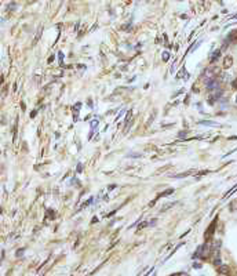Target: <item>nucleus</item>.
Wrapping results in <instances>:
<instances>
[{
	"label": "nucleus",
	"instance_id": "nucleus-1",
	"mask_svg": "<svg viewBox=\"0 0 237 276\" xmlns=\"http://www.w3.org/2000/svg\"><path fill=\"white\" fill-rule=\"evenodd\" d=\"M200 124H204V126H212V127H216V126H219L218 123L210 122V120H204V122H200Z\"/></svg>",
	"mask_w": 237,
	"mask_h": 276
},
{
	"label": "nucleus",
	"instance_id": "nucleus-2",
	"mask_svg": "<svg viewBox=\"0 0 237 276\" xmlns=\"http://www.w3.org/2000/svg\"><path fill=\"white\" fill-rule=\"evenodd\" d=\"M190 174H193V170H189V171L183 173V174H178V175H175V178H182V177H186V175H190Z\"/></svg>",
	"mask_w": 237,
	"mask_h": 276
},
{
	"label": "nucleus",
	"instance_id": "nucleus-3",
	"mask_svg": "<svg viewBox=\"0 0 237 276\" xmlns=\"http://www.w3.org/2000/svg\"><path fill=\"white\" fill-rule=\"evenodd\" d=\"M172 206H174V203H168V204H166V206H164V207H163V208H161V211H166V210H167V208H170V207H172Z\"/></svg>",
	"mask_w": 237,
	"mask_h": 276
},
{
	"label": "nucleus",
	"instance_id": "nucleus-4",
	"mask_svg": "<svg viewBox=\"0 0 237 276\" xmlns=\"http://www.w3.org/2000/svg\"><path fill=\"white\" fill-rule=\"evenodd\" d=\"M232 64V60L230 58H226V61H225V68H228V65H230Z\"/></svg>",
	"mask_w": 237,
	"mask_h": 276
},
{
	"label": "nucleus",
	"instance_id": "nucleus-5",
	"mask_svg": "<svg viewBox=\"0 0 237 276\" xmlns=\"http://www.w3.org/2000/svg\"><path fill=\"white\" fill-rule=\"evenodd\" d=\"M172 192H174V189H168V190H166L161 196H167V195H170V193H172Z\"/></svg>",
	"mask_w": 237,
	"mask_h": 276
},
{
	"label": "nucleus",
	"instance_id": "nucleus-6",
	"mask_svg": "<svg viewBox=\"0 0 237 276\" xmlns=\"http://www.w3.org/2000/svg\"><path fill=\"white\" fill-rule=\"evenodd\" d=\"M148 225H149L148 222H143V224H141V225L138 226V229H142V228H145V226H148Z\"/></svg>",
	"mask_w": 237,
	"mask_h": 276
},
{
	"label": "nucleus",
	"instance_id": "nucleus-7",
	"mask_svg": "<svg viewBox=\"0 0 237 276\" xmlns=\"http://www.w3.org/2000/svg\"><path fill=\"white\" fill-rule=\"evenodd\" d=\"M163 55H164V57H163V60H164V61L168 60V53H163Z\"/></svg>",
	"mask_w": 237,
	"mask_h": 276
},
{
	"label": "nucleus",
	"instance_id": "nucleus-8",
	"mask_svg": "<svg viewBox=\"0 0 237 276\" xmlns=\"http://www.w3.org/2000/svg\"><path fill=\"white\" fill-rule=\"evenodd\" d=\"M193 267H194V268H197V269H199V268H201V265H200V264H194V265H193Z\"/></svg>",
	"mask_w": 237,
	"mask_h": 276
},
{
	"label": "nucleus",
	"instance_id": "nucleus-9",
	"mask_svg": "<svg viewBox=\"0 0 237 276\" xmlns=\"http://www.w3.org/2000/svg\"><path fill=\"white\" fill-rule=\"evenodd\" d=\"M175 276H189V275H186V273H179V275H175Z\"/></svg>",
	"mask_w": 237,
	"mask_h": 276
}]
</instances>
